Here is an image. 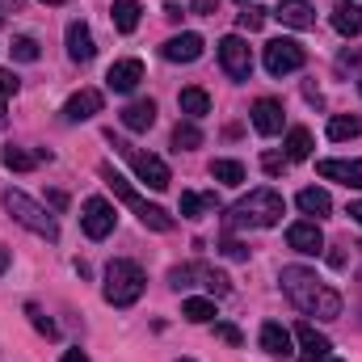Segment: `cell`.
I'll return each instance as SVG.
<instances>
[{
  "mask_svg": "<svg viewBox=\"0 0 362 362\" xmlns=\"http://www.w3.org/2000/svg\"><path fill=\"white\" fill-rule=\"evenodd\" d=\"M278 282H282L286 299H291L303 316H316V320H337V316H341V295H337L333 286H325L312 270L286 266V270L278 274Z\"/></svg>",
  "mask_w": 362,
  "mask_h": 362,
  "instance_id": "1",
  "label": "cell"
},
{
  "mask_svg": "<svg viewBox=\"0 0 362 362\" xmlns=\"http://www.w3.org/2000/svg\"><path fill=\"white\" fill-rule=\"evenodd\" d=\"M101 177H105V185L114 189V198H122V202L139 215V223H144V228H152V232H173V228H177V219H173L165 206H156V202L139 198V194L131 189V181L122 177V173H114L110 165H101Z\"/></svg>",
  "mask_w": 362,
  "mask_h": 362,
  "instance_id": "2",
  "label": "cell"
},
{
  "mask_svg": "<svg viewBox=\"0 0 362 362\" xmlns=\"http://www.w3.org/2000/svg\"><path fill=\"white\" fill-rule=\"evenodd\" d=\"M282 211H286L282 194L266 185V189H253L249 198H240L232 206V223L236 228H274V223H282Z\"/></svg>",
  "mask_w": 362,
  "mask_h": 362,
  "instance_id": "3",
  "label": "cell"
},
{
  "mask_svg": "<svg viewBox=\"0 0 362 362\" xmlns=\"http://www.w3.org/2000/svg\"><path fill=\"white\" fill-rule=\"evenodd\" d=\"M0 202H4V211L21 223V228H30L34 236H42V240H59V223H55V215H47V206L42 202H34L30 194H21V189H4L0 194Z\"/></svg>",
  "mask_w": 362,
  "mask_h": 362,
  "instance_id": "4",
  "label": "cell"
},
{
  "mask_svg": "<svg viewBox=\"0 0 362 362\" xmlns=\"http://www.w3.org/2000/svg\"><path fill=\"white\" fill-rule=\"evenodd\" d=\"M144 270L135 266V262H110L105 266V286H101V295H105V303H114V308H131L139 295H144Z\"/></svg>",
  "mask_w": 362,
  "mask_h": 362,
  "instance_id": "5",
  "label": "cell"
},
{
  "mask_svg": "<svg viewBox=\"0 0 362 362\" xmlns=\"http://www.w3.org/2000/svg\"><path fill=\"white\" fill-rule=\"evenodd\" d=\"M110 144L131 160V169L139 173V181H148L152 189H169V165L160 160V156H152V152H139V148H131V144H122V139H114V131H110Z\"/></svg>",
  "mask_w": 362,
  "mask_h": 362,
  "instance_id": "6",
  "label": "cell"
},
{
  "mask_svg": "<svg viewBox=\"0 0 362 362\" xmlns=\"http://www.w3.org/2000/svg\"><path fill=\"white\" fill-rule=\"evenodd\" d=\"M303 47L295 42V38H274L266 42V72L270 76H291V72H299L303 68Z\"/></svg>",
  "mask_w": 362,
  "mask_h": 362,
  "instance_id": "7",
  "label": "cell"
},
{
  "mask_svg": "<svg viewBox=\"0 0 362 362\" xmlns=\"http://www.w3.org/2000/svg\"><path fill=\"white\" fill-rule=\"evenodd\" d=\"M219 64H223V72L232 81H249L253 76V51H249V42L240 34H228L219 42Z\"/></svg>",
  "mask_w": 362,
  "mask_h": 362,
  "instance_id": "8",
  "label": "cell"
},
{
  "mask_svg": "<svg viewBox=\"0 0 362 362\" xmlns=\"http://www.w3.org/2000/svg\"><path fill=\"white\" fill-rule=\"evenodd\" d=\"M114 219H118V211L105 202V198H85V215H81V228H85V236L89 240H105L110 232H114Z\"/></svg>",
  "mask_w": 362,
  "mask_h": 362,
  "instance_id": "9",
  "label": "cell"
},
{
  "mask_svg": "<svg viewBox=\"0 0 362 362\" xmlns=\"http://www.w3.org/2000/svg\"><path fill=\"white\" fill-rule=\"evenodd\" d=\"M286 245H291L295 253L316 257V253L325 249V232H320V223H316V219H299V223H291V228H286Z\"/></svg>",
  "mask_w": 362,
  "mask_h": 362,
  "instance_id": "10",
  "label": "cell"
},
{
  "mask_svg": "<svg viewBox=\"0 0 362 362\" xmlns=\"http://www.w3.org/2000/svg\"><path fill=\"white\" fill-rule=\"evenodd\" d=\"M139 81H144V64H139V59H118V64H110V72H105V85L114 93H135Z\"/></svg>",
  "mask_w": 362,
  "mask_h": 362,
  "instance_id": "11",
  "label": "cell"
},
{
  "mask_svg": "<svg viewBox=\"0 0 362 362\" xmlns=\"http://www.w3.org/2000/svg\"><path fill=\"white\" fill-rule=\"evenodd\" d=\"M274 17H278L282 25H291V30H312V25H316V8H312L308 0H282V4L274 8Z\"/></svg>",
  "mask_w": 362,
  "mask_h": 362,
  "instance_id": "12",
  "label": "cell"
},
{
  "mask_svg": "<svg viewBox=\"0 0 362 362\" xmlns=\"http://www.w3.org/2000/svg\"><path fill=\"white\" fill-rule=\"evenodd\" d=\"M160 55H165L169 64H194V59L202 55V38H198V34H173V38L160 47Z\"/></svg>",
  "mask_w": 362,
  "mask_h": 362,
  "instance_id": "13",
  "label": "cell"
},
{
  "mask_svg": "<svg viewBox=\"0 0 362 362\" xmlns=\"http://www.w3.org/2000/svg\"><path fill=\"white\" fill-rule=\"evenodd\" d=\"M316 173L325 181H341V185H350V189H362V165L358 160H320Z\"/></svg>",
  "mask_w": 362,
  "mask_h": 362,
  "instance_id": "14",
  "label": "cell"
},
{
  "mask_svg": "<svg viewBox=\"0 0 362 362\" xmlns=\"http://www.w3.org/2000/svg\"><path fill=\"white\" fill-rule=\"evenodd\" d=\"M282 122H286V114H282V105H278L274 97H262V101L253 105V127H257V135H282Z\"/></svg>",
  "mask_w": 362,
  "mask_h": 362,
  "instance_id": "15",
  "label": "cell"
},
{
  "mask_svg": "<svg viewBox=\"0 0 362 362\" xmlns=\"http://www.w3.org/2000/svg\"><path fill=\"white\" fill-rule=\"evenodd\" d=\"M97 110H101V93L97 89H81V93L68 97V105H64V122H89Z\"/></svg>",
  "mask_w": 362,
  "mask_h": 362,
  "instance_id": "16",
  "label": "cell"
},
{
  "mask_svg": "<svg viewBox=\"0 0 362 362\" xmlns=\"http://www.w3.org/2000/svg\"><path fill=\"white\" fill-rule=\"evenodd\" d=\"M295 341H299V350H303V358H308V362L325 358V354L333 350V346H329V337H325V333H316V325H308V320L295 329Z\"/></svg>",
  "mask_w": 362,
  "mask_h": 362,
  "instance_id": "17",
  "label": "cell"
},
{
  "mask_svg": "<svg viewBox=\"0 0 362 362\" xmlns=\"http://www.w3.org/2000/svg\"><path fill=\"white\" fill-rule=\"evenodd\" d=\"M68 55L76 59V64H89L93 55H97V47H93V34L85 21H72L68 25Z\"/></svg>",
  "mask_w": 362,
  "mask_h": 362,
  "instance_id": "18",
  "label": "cell"
},
{
  "mask_svg": "<svg viewBox=\"0 0 362 362\" xmlns=\"http://www.w3.org/2000/svg\"><path fill=\"white\" fill-rule=\"evenodd\" d=\"M299 211L303 215H312V219H325L329 211H333V198H329V189H320V185H308V189H299Z\"/></svg>",
  "mask_w": 362,
  "mask_h": 362,
  "instance_id": "19",
  "label": "cell"
},
{
  "mask_svg": "<svg viewBox=\"0 0 362 362\" xmlns=\"http://www.w3.org/2000/svg\"><path fill=\"white\" fill-rule=\"evenodd\" d=\"M333 30L341 34V38H354L362 30V4H354V0H341L337 8H333Z\"/></svg>",
  "mask_w": 362,
  "mask_h": 362,
  "instance_id": "20",
  "label": "cell"
},
{
  "mask_svg": "<svg viewBox=\"0 0 362 362\" xmlns=\"http://www.w3.org/2000/svg\"><path fill=\"white\" fill-rule=\"evenodd\" d=\"M262 350L270 354V358H291L295 350H291V333L282 329V325H262Z\"/></svg>",
  "mask_w": 362,
  "mask_h": 362,
  "instance_id": "21",
  "label": "cell"
},
{
  "mask_svg": "<svg viewBox=\"0 0 362 362\" xmlns=\"http://www.w3.org/2000/svg\"><path fill=\"white\" fill-rule=\"evenodd\" d=\"M152 122H156V101H131L122 110V127L127 131H152Z\"/></svg>",
  "mask_w": 362,
  "mask_h": 362,
  "instance_id": "22",
  "label": "cell"
},
{
  "mask_svg": "<svg viewBox=\"0 0 362 362\" xmlns=\"http://www.w3.org/2000/svg\"><path fill=\"white\" fill-rule=\"evenodd\" d=\"M42 160H51V152H47V148H42V152H34V156H30V152H21V148H4V152H0V165H4V169H13V173H30V169H34V165H42Z\"/></svg>",
  "mask_w": 362,
  "mask_h": 362,
  "instance_id": "23",
  "label": "cell"
},
{
  "mask_svg": "<svg viewBox=\"0 0 362 362\" xmlns=\"http://www.w3.org/2000/svg\"><path fill=\"white\" fill-rule=\"evenodd\" d=\"M358 135H362V118L358 114H337V118H329V139L346 144V139H358Z\"/></svg>",
  "mask_w": 362,
  "mask_h": 362,
  "instance_id": "24",
  "label": "cell"
},
{
  "mask_svg": "<svg viewBox=\"0 0 362 362\" xmlns=\"http://www.w3.org/2000/svg\"><path fill=\"white\" fill-rule=\"evenodd\" d=\"M110 17H114V30H122V34H131V30L139 25V4H135V0H114V8H110Z\"/></svg>",
  "mask_w": 362,
  "mask_h": 362,
  "instance_id": "25",
  "label": "cell"
},
{
  "mask_svg": "<svg viewBox=\"0 0 362 362\" xmlns=\"http://www.w3.org/2000/svg\"><path fill=\"white\" fill-rule=\"evenodd\" d=\"M181 114H189V118H202V114H211V97L206 89H181Z\"/></svg>",
  "mask_w": 362,
  "mask_h": 362,
  "instance_id": "26",
  "label": "cell"
},
{
  "mask_svg": "<svg viewBox=\"0 0 362 362\" xmlns=\"http://www.w3.org/2000/svg\"><path fill=\"white\" fill-rule=\"evenodd\" d=\"M308 156H312V135L303 127L286 131V160H308Z\"/></svg>",
  "mask_w": 362,
  "mask_h": 362,
  "instance_id": "27",
  "label": "cell"
},
{
  "mask_svg": "<svg viewBox=\"0 0 362 362\" xmlns=\"http://www.w3.org/2000/svg\"><path fill=\"white\" fill-rule=\"evenodd\" d=\"M181 316L194 320V325H206V320H215V299H185Z\"/></svg>",
  "mask_w": 362,
  "mask_h": 362,
  "instance_id": "28",
  "label": "cell"
},
{
  "mask_svg": "<svg viewBox=\"0 0 362 362\" xmlns=\"http://www.w3.org/2000/svg\"><path fill=\"white\" fill-rule=\"evenodd\" d=\"M211 177L223 185H240L245 181V165L240 160H211Z\"/></svg>",
  "mask_w": 362,
  "mask_h": 362,
  "instance_id": "29",
  "label": "cell"
},
{
  "mask_svg": "<svg viewBox=\"0 0 362 362\" xmlns=\"http://www.w3.org/2000/svg\"><path fill=\"white\" fill-rule=\"evenodd\" d=\"M202 144V131L194 127V122H177V131H173V148L177 152H189V148H198Z\"/></svg>",
  "mask_w": 362,
  "mask_h": 362,
  "instance_id": "30",
  "label": "cell"
},
{
  "mask_svg": "<svg viewBox=\"0 0 362 362\" xmlns=\"http://www.w3.org/2000/svg\"><path fill=\"white\" fill-rule=\"evenodd\" d=\"M202 286H206L211 295H228V291H232V282H228V274L211 270V266H202Z\"/></svg>",
  "mask_w": 362,
  "mask_h": 362,
  "instance_id": "31",
  "label": "cell"
},
{
  "mask_svg": "<svg viewBox=\"0 0 362 362\" xmlns=\"http://www.w3.org/2000/svg\"><path fill=\"white\" fill-rule=\"evenodd\" d=\"M266 25V8H257V4H249V8H240V30H249V34H257Z\"/></svg>",
  "mask_w": 362,
  "mask_h": 362,
  "instance_id": "32",
  "label": "cell"
},
{
  "mask_svg": "<svg viewBox=\"0 0 362 362\" xmlns=\"http://www.w3.org/2000/svg\"><path fill=\"white\" fill-rule=\"evenodd\" d=\"M13 59L34 64V59H38V42H34V38H13Z\"/></svg>",
  "mask_w": 362,
  "mask_h": 362,
  "instance_id": "33",
  "label": "cell"
},
{
  "mask_svg": "<svg viewBox=\"0 0 362 362\" xmlns=\"http://www.w3.org/2000/svg\"><path fill=\"white\" fill-rule=\"evenodd\" d=\"M25 316H30V325H34V329H38L42 337H55V333H59V329H55V325H51V320L42 316V308H34V303H30V308H25Z\"/></svg>",
  "mask_w": 362,
  "mask_h": 362,
  "instance_id": "34",
  "label": "cell"
},
{
  "mask_svg": "<svg viewBox=\"0 0 362 362\" xmlns=\"http://www.w3.org/2000/svg\"><path fill=\"white\" fill-rule=\"evenodd\" d=\"M17 85H21V81H17L13 72H0V127H4V101L17 93Z\"/></svg>",
  "mask_w": 362,
  "mask_h": 362,
  "instance_id": "35",
  "label": "cell"
},
{
  "mask_svg": "<svg viewBox=\"0 0 362 362\" xmlns=\"http://www.w3.org/2000/svg\"><path fill=\"white\" fill-rule=\"evenodd\" d=\"M215 337H219V341H228V346H240V341H245V333H240L236 325H228V320H219V325H215Z\"/></svg>",
  "mask_w": 362,
  "mask_h": 362,
  "instance_id": "36",
  "label": "cell"
},
{
  "mask_svg": "<svg viewBox=\"0 0 362 362\" xmlns=\"http://www.w3.org/2000/svg\"><path fill=\"white\" fill-rule=\"evenodd\" d=\"M206 202H202V194H181V215L185 219H198V211H202Z\"/></svg>",
  "mask_w": 362,
  "mask_h": 362,
  "instance_id": "37",
  "label": "cell"
},
{
  "mask_svg": "<svg viewBox=\"0 0 362 362\" xmlns=\"http://www.w3.org/2000/svg\"><path fill=\"white\" fill-rule=\"evenodd\" d=\"M286 165H291L286 156H274V152H266V156H262V169H266L270 177H278V173H286Z\"/></svg>",
  "mask_w": 362,
  "mask_h": 362,
  "instance_id": "38",
  "label": "cell"
},
{
  "mask_svg": "<svg viewBox=\"0 0 362 362\" xmlns=\"http://www.w3.org/2000/svg\"><path fill=\"white\" fill-rule=\"evenodd\" d=\"M223 253H228V257H236V262H245V257H249V249H245L240 240H223Z\"/></svg>",
  "mask_w": 362,
  "mask_h": 362,
  "instance_id": "39",
  "label": "cell"
},
{
  "mask_svg": "<svg viewBox=\"0 0 362 362\" xmlns=\"http://www.w3.org/2000/svg\"><path fill=\"white\" fill-rule=\"evenodd\" d=\"M358 59H362V55H358V47H346V51H341V59H337V68H354Z\"/></svg>",
  "mask_w": 362,
  "mask_h": 362,
  "instance_id": "40",
  "label": "cell"
},
{
  "mask_svg": "<svg viewBox=\"0 0 362 362\" xmlns=\"http://www.w3.org/2000/svg\"><path fill=\"white\" fill-rule=\"evenodd\" d=\"M215 8H219V0H194V8H189V13L206 17V13H215Z\"/></svg>",
  "mask_w": 362,
  "mask_h": 362,
  "instance_id": "41",
  "label": "cell"
},
{
  "mask_svg": "<svg viewBox=\"0 0 362 362\" xmlns=\"http://www.w3.org/2000/svg\"><path fill=\"white\" fill-rule=\"evenodd\" d=\"M21 8V0H0V13H17Z\"/></svg>",
  "mask_w": 362,
  "mask_h": 362,
  "instance_id": "42",
  "label": "cell"
},
{
  "mask_svg": "<svg viewBox=\"0 0 362 362\" xmlns=\"http://www.w3.org/2000/svg\"><path fill=\"white\" fill-rule=\"evenodd\" d=\"M59 362H89V358H85L81 350H68V354H64V358H59Z\"/></svg>",
  "mask_w": 362,
  "mask_h": 362,
  "instance_id": "43",
  "label": "cell"
},
{
  "mask_svg": "<svg viewBox=\"0 0 362 362\" xmlns=\"http://www.w3.org/2000/svg\"><path fill=\"white\" fill-rule=\"evenodd\" d=\"M350 219H354V223H358V228H362V198H358V202H354V206H350Z\"/></svg>",
  "mask_w": 362,
  "mask_h": 362,
  "instance_id": "44",
  "label": "cell"
},
{
  "mask_svg": "<svg viewBox=\"0 0 362 362\" xmlns=\"http://www.w3.org/2000/svg\"><path fill=\"white\" fill-rule=\"evenodd\" d=\"M0 270H8V249H0Z\"/></svg>",
  "mask_w": 362,
  "mask_h": 362,
  "instance_id": "45",
  "label": "cell"
},
{
  "mask_svg": "<svg viewBox=\"0 0 362 362\" xmlns=\"http://www.w3.org/2000/svg\"><path fill=\"white\" fill-rule=\"evenodd\" d=\"M42 4H68V0H42Z\"/></svg>",
  "mask_w": 362,
  "mask_h": 362,
  "instance_id": "46",
  "label": "cell"
},
{
  "mask_svg": "<svg viewBox=\"0 0 362 362\" xmlns=\"http://www.w3.org/2000/svg\"><path fill=\"white\" fill-rule=\"evenodd\" d=\"M316 362H341V358H329V354H325V358H316Z\"/></svg>",
  "mask_w": 362,
  "mask_h": 362,
  "instance_id": "47",
  "label": "cell"
},
{
  "mask_svg": "<svg viewBox=\"0 0 362 362\" xmlns=\"http://www.w3.org/2000/svg\"><path fill=\"white\" fill-rule=\"evenodd\" d=\"M358 93H362V76H358Z\"/></svg>",
  "mask_w": 362,
  "mask_h": 362,
  "instance_id": "48",
  "label": "cell"
},
{
  "mask_svg": "<svg viewBox=\"0 0 362 362\" xmlns=\"http://www.w3.org/2000/svg\"><path fill=\"white\" fill-rule=\"evenodd\" d=\"M177 362H194V358H177Z\"/></svg>",
  "mask_w": 362,
  "mask_h": 362,
  "instance_id": "49",
  "label": "cell"
}]
</instances>
